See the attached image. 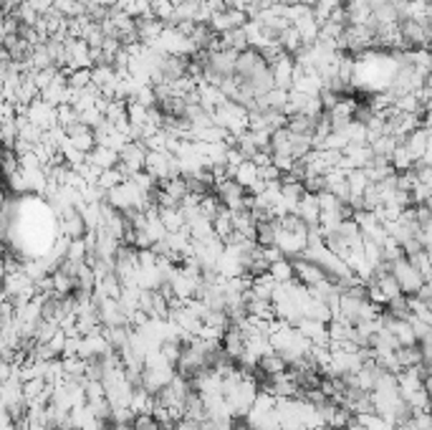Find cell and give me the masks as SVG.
<instances>
[{
    "instance_id": "obj_1",
    "label": "cell",
    "mask_w": 432,
    "mask_h": 430,
    "mask_svg": "<svg viewBox=\"0 0 432 430\" xmlns=\"http://www.w3.org/2000/svg\"><path fill=\"white\" fill-rule=\"evenodd\" d=\"M389 271H392V276L397 278V284H400L402 294H407V297H417L422 291V286L427 284L425 276H422L417 268H414V263L410 259H397L395 263H389Z\"/></svg>"
},
{
    "instance_id": "obj_2",
    "label": "cell",
    "mask_w": 432,
    "mask_h": 430,
    "mask_svg": "<svg viewBox=\"0 0 432 430\" xmlns=\"http://www.w3.org/2000/svg\"><path fill=\"white\" fill-rule=\"evenodd\" d=\"M66 69L63 71H79V69H94L91 58V46L84 38H66Z\"/></svg>"
},
{
    "instance_id": "obj_3",
    "label": "cell",
    "mask_w": 432,
    "mask_h": 430,
    "mask_svg": "<svg viewBox=\"0 0 432 430\" xmlns=\"http://www.w3.org/2000/svg\"><path fill=\"white\" fill-rule=\"evenodd\" d=\"M251 20V15L245 11H235V8H225V11H218L213 13V18H210V28L215 33H230V31H238V28H245V23Z\"/></svg>"
},
{
    "instance_id": "obj_4",
    "label": "cell",
    "mask_w": 432,
    "mask_h": 430,
    "mask_svg": "<svg viewBox=\"0 0 432 430\" xmlns=\"http://www.w3.org/2000/svg\"><path fill=\"white\" fill-rule=\"evenodd\" d=\"M291 261H294V268H296V281H301V284L308 286V289L329 278V273H326L324 268L316 263V261L306 259L303 253H301V256H296V259H291Z\"/></svg>"
},
{
    "instance_id": "obj_5",
    "label": "cell",
    "mask_w": 432,
    "mask_h": 430,
    "mask_svg": "<svg viewBox=\"0 0 432 430\" xmlns=\"http://www.w3.org/2000/svg\"><path fill=\"white\" fill-rule=\"evenodd\" d=\"M270 71H273V82H276V89H283V91H291V89H294L296 58L291 56V53H281L276 61L270 63Z\"/></svg>"
},
{
    "instance_id": "obj_6",
    "label": "cell",
    "mask_w": 432,
    "mask_h": 430,
    "mask_svg": "<svg viewBox=\"0 0 432 430\" xmlns=\"http://www.w3.org/2000/svg\"><path fill=\"white\" fill-rule=\"evenodd\" d=\"M301 334L308 337V339L316 344V347H332V334H329V324L324 322H316V319H308L303 316L299 324H296Z\"/></svg>"
},
{
    "instance_id": "obj_7",
    "label": "cell",
    "mask_w": 432,
    "mask_h": 430,
    "mask_svg": "<svg viewBox=\"0 0 432 430\" xmlns=\"http://www.w3.org/2000/svg\"><path fill=\"white\" fill-rule=\"evenodd\" d=\"M384 327L392 332V334L397 337V341H400L402 347H414L417 344V334H414V327L410 319H397V316L387 314V319H384Z\"/></svg>"
},
{
    "instance_id": "obj_8",
    "label": "cell",
    "mask_w": 432,
    "mask_h": 430,
    "mask_svg": "<svg viewBox=\"0 0 432 430\" xmlns=\"http://www.w3.org/2000/svg\"><path fill=\"white\" fill-rule=\"evenodd\" d=\"M86 221H84V215L79 208H69L61 213V233L66 235V238H84L86 235Z\"/></svg>"
},
{
    "instance_id": "obj_9",
    "label": "cell",
    "mask_w": 432,
    "mask_h": 430,
    "mask_svg": "<svg viewBox=\"0 0 432 430\" xmlns=\"http://www.w3.org/2000/svg\"><path fill=\"white\" fill-rule=\"evenodd\" d=\"M301 221L306 223L308 228H319L321 226V205H319V195L313 193H303L299 202V210H296Z\"/></svg>"
},
{
    "instance_id": "obj_10",
    "label": "cell",
    "mask_w": 432,
    "mask_h": 430,
    "mask_svg": "<svg viewBox=\"0 0 432 430\" xmlns=\"http://www.w3.org/2000/svg\"><path fill=\"white\" fill-rule=\"evenodd\" d=\"M66 132H69V139L74 142L76 150L86 152V155H89V152H94L96 145H99V142H96V132L91 129V126L84 124V122H79V124L69 126Z\"/></svg>"
},
{
    "instance_id": "obj_11",
    "label": "cell",
    "mask_w": 432,
    "mask_h": 430,
    "mask_svg": "<svg viewBox=\"0 0 432 430\" xmlns=\"http://www.w3.org/2000/svg\"><path fill=\"white\" fill-rule=\"evenodd\" d=\"M430 126H420V129H414L407 139H405V147L410 150V155L414 157V162H422L427 157V152H430Z\"/></svg>"
},
{
    "instance_id": "obj_12",
    "label": "cell",
    "mask_w": 432,
    "mask_h": 430,
    "mask_svg": "<svg viewBox=\"0 0 432 430\" xmlns=\"http://www.w3.org/2000/svg\"><path fill=\"white\" fill-rule=\"evenodd\" d=\"M164 28H167V25H164L159 18H139V20H137L139 41H142L144 46H155L157 41L162 38Z\"/></svg>"
},
{
    "instance_id": "obj_13",
    "label": "cell",
    "mask_w": 432,
    "mask_h": 430,
    "mask_svg": "<svg viewBox=\"0 0 432 430\" xmlns=\"http://www.w3.org/2000/svg\"><path fill=\"white\" fill-rule=\"evenodd\" d=\"M233 180H238V183L243 185L245 190H253L258 183H261V167H258L253 159H245L240 167H235V172H233Z\"/></svg>"
},
{
    "instance_id": "obj_14",
    "label": "cell",
    "mask_w": 432,
    "mask_h": 430,
    "mask_svg": "<svg viewBox=\"0 0 432 430\" xmlns=\"http://www.w3.org/2000/svg\"><path fill=\"white\" fill-rule=\"evenodd\" d=\"M89 162L99 167V170H114L117 164H119V152L109 150L104 145H96L94 152H89Z\"/></svg>"
},
{
    "instance_id": "obj_15",
    "label": "cell",
    "mask_w": 432,
    "mask_h": 430,
    "mask_svg": "<svg viewBox=\"0 0 432 430\" xmlns=\"http://www.w3.org/2000/svg\"><path fill=\"white\" fill-rule=\"evenodd\" d=\"M316 124L319 119H313V117H306V114H294V117H288V129L294 134H303V137H313L316 134Z\"/></svg>"
},
{
    "instance_id": "obj_16",
    "label": "cell",
    "mask_w": 432,
    "mask_h": 430,
    "mask_svg": "<svg viewBox=\"0 0 432 430\" xmlns=\"http://www.w3.org/2000/svg\"><path fill=\"white\" fill-rule=\"evenodd\" d=\"M288 370V362L283 360V354L278 352H270L266 354V357H261V362H258V372H263L266 377H270V374H281Z\"/></svg>"
},
{
    "instance_id": "obj_17",
    "label": "cell",
    "mask_w": 432,
    "mask_h": 430,
    "mask_svg": "<svg viewBox=\"0 0 432 430\" xmlns=\"http://www.w3.org/2000/svg\"><path fill=\"white\" fill-rule=\"evenodd\" d=\"M369 145H372V152H374V157L392 159V155H395V150L402 145V142L397 137H392V134H382V137L372 139Z\"/></svg>"
},
{
    "instance_id": "obj_18",
    "label": "cell",
    "mask_w": 432,
    "mask_h": 430,
    "mask_svg": "<svg viewBox=\"0 0 432 430\" xmlns=\"http://www.w3.org/2000/svg\"><path fill=\"white\" fill-rule=\"evenodd\" d=\"M278 44L283 46V51H286V53H291V56H296V53H299L301 48H303V38H301V33L296 31V25H291V28H288V31H283L281 36H278Z\"/></svg>"
},
{
    "instance_id": "obj_19",
    "label": "cell",
    "mask_w": 432,
    "mask_h": 430,
    "mask_svg": "<svg viewBox=\"0 0 432 430\" xmlns=\"http://www.w3.org/2000/svg\"><path fill=\"white\" fill-rule=\"evenodd\" d=\"M268 273L276 278L278 284H288V281H294V278H296L294 261H288V259L276 261V263H270V271Z\"/></svg>"
},
{
    "instance_id": "obj_20",
    "label": "cell",
    "mask_w": 432,
    "mask_h": 430,
    "mask_svg": "<svg viewBox=\"0 0 432 430\" xmlns=\"http://www.w3.org/2000/svg\"><path fill=\"white\" fill-rule=\"evenodd\" d=\"M389 162H392L395 172H407V170H412L414 164H417V162H414L412 155H410V150L405 147V142H402V145L397 147L395 155H392V159H389Z\"/></svg>"
},
{
    "instance_id": "obj_21",
    "label": "cell",
    "mask_w": 432,
    "mask_h": 430,
    "mask_svg": "<svg viewBox=\"0 0 432 430\" xmlns=\"http://www.w3.org/2000/svg\"><path fill=\"white\" fill-rule=\"evenodd\" d=\"M66 259L74 261V263H86L89 259V246H86V238H74L69 243V253H66Z\"/></svg>"
},
{
    "instance_id": "obj_22",
    "label": "cell",
    "mask_w": 432,
    "mask_h": 430,
    "mask_svg": "<svg viewBox=\"0 0 432 430\" xmlns=\"http://www.w3.org/2000/svg\"><path fill=\"white\" fill-rule=\"evenodd\" d=\"M410 261L414 263V268L425 276V281H432V261H430V253H427V248L425 251H420V253H414V256H407Z\"/></svg>"
},
{
    "instance_id": "obj_23",
    "label": "cell",
    "mask_w": 432,
    "mask_h": 430,
    "mask_svg": "<svg viewBox=\"0 0 432 430\" xmlns=\"http://www.w3.org/2000/svg\"><path fill=\"white\" fill-rule=\"evenodd\" d=\"M94 84V79H91V69H79V71H69V86L71 89H89Z\"/></svg>"
},
{
    "instance_id": "obj_24",
    "label": "cell",
    "mask_w": 432,
    "mask_h": 430,
    "mask_svg": "<svg viewBox=\"0 0 432 430\" xmlns=\"http://www.w3.org/2000/svg\"><path fill=\"white\" fill-rule=\"evenodd\" d=\"M46 387H48V379L46 377H33V379H25L23 382V392L28 400H36L38 395H44Z\"/></svg>"
},
{
    "instance_id": "obj_25",
    "label": "cell",
    "mask_w": 432,
    "mask_h": 430,
    "mask_svg": "<svg viewBox=\"0 0 432 430\" xmlns=\"http://www.w3.org/2000/svg\"><path fill=\"white\" fill-rule=\"evenodd\" d=\"M134 428H137V430H162V425L157 423L155 415H137V420H134Z\"/></svg>"
},
{
    "instance_id": "obj_26",
    "label": "cell",
    "mask_w": 432,
    "mask_h": 430,
    "mask_svg": "<svg viewBox=\"0 0 432 430\" xmlns=\"http://www.w3.org/2000/svg\"><path fill=\"white\" fill-rule=\"evenodd\" d=\"M346 430H367V428H364V425L359 423L357 417H351V420H349V425H346Z\"/></svg>"
},
{
    "instance_id": "obj_27",
    "label": "cell",
    "mask_w": 432,
    "mask_h": 430,
    "mask_svg": "<svg viewBox=\"0 0 432 430\" xmlns=\"http://www.w3.org/2000/svg\"><path fill=\"white\" fill-rule=\"evenodd\" d=\"M96 6H104V8H114L117 6V0H94Z\"/></svg>"
},
{
    "instance_id": "obj_28",
    "label": "cell",
    "mask_w": 432,
    "mask_h": 430,
    "mask_svg": "<svg viewBox=\"0 0 432 430\" xmlns=\"http://www.w3.org/2000/svg\"><path fill=\"white\" fill-rule=\"evenodd\" d=\"M425 89H430V91H432V71L427 74V79H425Z\"/></svg>"
}]
</instances>
